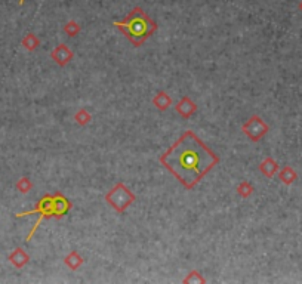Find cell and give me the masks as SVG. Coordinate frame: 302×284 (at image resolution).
Here are the masks:
<instances>
[{"mask_svg":"<svg viewBox=\"0 0 302 284\" xmlns=\"http://www.w3.org/2000/svg\"><path fill=\"white\" fill-rule=\"evenodd\" d=\"M159 162L185 190L191 191L221 160L193 131H187L160 155Z\"/></svg>","mask_w":302,"mask_h":284,"instance_id":"1","label":"cell"},{"mask_svg":"<svg viewBox=\"0 0 302 284\" xmlns=\"http://www.w3.org/2000/svg\"><path fill=\"white\" fill-rule=\"evenodd\" d=\"M113 25L126 36L135 48L142 46L159 28L157 22L141 6H135L123 21H114Z\"/></svg>","mask_w":302,"mask_h":284,"instance_id":"2","label":"cell"},{"mask_svg":"<svg viewBox=\"0 0 302 284\" xmlns=\"http://www.w3.org/2000/svg\"><path fill=\"white\" fill-rule=\"evenodd\" d=\"M71 209H73V203L68 200L63 193H55V194H45L39 200L36 209H33V210L17 213L15 217H18V219L28 216V215H39L32 231L28 233L27 238H25V243L32 241V238L37 233V230H39V227L43 220H46V219H61V217L66 216Z\"/></svg>","mask_w":302,"mask_h":284,"instance_id":"3","label":"cell"},{"mask_svg":"<svg viewBox=\"0 0 302 284\" xmlns=\"http://www.w3.org/2000/svg\"><path fill=\"white\" fill-rule=\"evenodd\" d=\"M135 200L136 196L123 182H117L105 194V201L120 215H123L132 206V203H135Z\"/></svg>","mask_w":302,"mask_h":284,"instance_id":"4","label":"cell"},{"mask_svg":"<svg viewBox=\"0 0 302 284\" xmlns=\"http://www.w3.org/2000/svg\"><path fill=\"white\" fill-rule=\"evenodd\" d=\"M241 132L246 135L252 142H259L269 132V126L262 120L261 116L253 114L243 123Z\"/></svg>","mask_w":302,"mask_h":284,"instance_id":"5","label":"cell"},{"mask_svg":"<svg viewBox=\"0 0 302 284\" xmlns=\"http://www.w3.org/2000/svg\"><path fill=\"white\" fill-rule=\"evenodd\" d=\"M73 58H74V52L68 48L66 43H59V45H56L52 52H50V59L56 64V66H59V67H66L68 66L71 61H73Z\"/></svg>","mask_w":302,"mask_h":284,"instance_id":"6","label":"cell"},{"mask_svg":"<svg viewBox=\"0 0 302 284\" xmlns=\"http://www.w3.org/2000/svg\"><path fill=\"white\" fill-rule=\"evenodd\" d=\"M176 113L183 118H190L193 117L197 111V104L191 100L190 97H183L181 101L175 105Z\"/></svg>","mask_w":302,"mask_h":284,"instance_id":"7","label":"cell"},{"mask_svg":"<svg viewBox=\"0 0 302 284\" xmlns=\"http://www.w3.org/2000/svg\"><path fill=\"white\" fill-rule=\"evenodd\" d=\"M8 261H9L14 267L17 268V269H22V268L25 267V265L30 262V255L24 250V249L17 247L15 250H12L11 253H9Z\"/></svg>","mask_w":302,"mask_h":284,"instance_id":"8","label":"cell"},{"mask_svg":"<svg viewBox=\"0 0 302 284\" xmlns=\"http://www.w3.org/2000/svg\"><path fill=\"white\" fill-rule=\"evenodd\" d=\"M279 170H280V166H279V163L276 162V159H273V157H265L262 162H261V165H259V172L265 176V178H274L277 173H279Z\"/></svg>","mask_w":302,"mask_h":284,"instance_id":"9","label":"cell"},{"mask_svg":"<svg viewBox=\"0 0 302 284\" xmlns=\"http://www.w3.org/2000/svg\"><path fill=\"white\" fill-rule=\"evenodd\" d=\"M151 102H153V105H154L159 111H166V110H169V108L172 107V104H173V101H172L170 95H169L166 90L157 92V93L154 95V98L151 100Z\"/></svg>","mask_w":302,"mask_h":284,"instance_id":"10","label":"cell"},{"mask_svg":"<svg viewBox=\"0 0 302 284\" xmlns=\"http://www.w3.org/2000/svg\"><path fill=\"white\" fill-rule=\"evenodd\" d=\"M84 259L83 256L79 253L77 250H71L70 253L66 255V258H64V264H66V267L68 269H71V271H77L79 268L83 265Z\"/></svg>","mask_w":302,"mask_h":284,"instance_id":"11","label":"cell"},{"mask_svg":"<svg viewBox=\"0 0 302 284\" xmlns=\"http://www.w3.org/2000/svg\"><path fill=\"white\" fill-rule=\"evenodd\" d=\"M279 179L282 181V184L289 186L298 179V173L292 166H285L282 170H279Z\"/></svg>","mask_w":302,"mask_h":284,"instance_id":"12","label":"cell"},{"mask_svg":"<svg viewBox=\"0 0 302 284\" xmlns=\"http://www.w3.org/2000/svg\"><path fill=\"white\" fill-rule=\"evenodd\" d=\"M21 46L28 52H34L40 46V39L34 33H27L21 40Z\"/></svg>","mask_w":302,"mask_h":284,"instance_id":"13","label":"cell"},{"mask_svg":"<svg viewBox=\"0 0 302 284\" xmlns=\"http://www.w3.org/2000/svg\"><path fill=\"white\" fill-rule=\"evenodd\" d=\"M74 121H76L80 128H84V126H87V124L92 121V114L89 113L87 108H80V110H77L76 114H74Z\"/></svg>","mask_w":302,"mask_h":284,"instance_id":"14","label":"cell"},{"mask_svg":"<svg viewBox=\"0 0 302 284\" xmlns=\"http://www.w3.org/2000/svg\"><path fill=\"white\" fill-rule=\"evenodd\" d=\"M253 191H255V188H253V185L249 181H241L240 184L237 185V194L241 197V199H249L252 194H253Z\"/></svg>","mask_w":302,"mask_h":284,"instance_id":"15","label":"cell"},{"mask_svg":"<svg viewBox=\"0 0 302 284\" xmlns=\"http://www.w3.org/2000/svg\"><path fill=\"white\" fill-rule=\"evenodd\" d=\"M80 31H82V27L74 19L68 21V22H66V25H64V33L67 34L68 37H77L80 34Z\"/></svg>","mask_w":302,"mask_h":284,"instance_id":"16","label":"cell"},{"mask_svg":"<svg viewBox=\"0 0 302 284\" xmlns=\"http://www.w3.org/2000/svg\"><path fill=\"white\" fill-rule=\"evenodd\" d=\"M17 190L21 193V194H28L32 190H33L34 184L32 182V179L30 178H27V176H22V178H19L17 181Z\"/></svg>","mask_w":302,"mask_h":284,"instance_id":"17","label":"cell"},{"mask_svg":"<svg viewBox=\"0 0 302 284\" xmlns=\"http://www.w3.org/2000/svg\"><path fill=\"white\" fill-rule=\"evenodd\" d=\"M183 283H194V284H197V283H201V284H204L206 283V278L201 275V272L200 271H197V269H193L187 277H185L184 280H183Z\"/></svg>","mask_w":302,"mask_h":284,"instance_id":"18","label":"cell"},{"mask_svg":"<svg viewBox=\"0 0 302 284\" xmlns=\"http://www.w3.org/2000/svg\"><path fill=\"white\" fill-rule=\"evenodd\" d=\"M24 2H25V0H19V2H18V5H19V6H22V5H24Z\"/></svg>","mask_w":302,"mask_h":284,"instance_id":"19","label":"cell"},{"mask_svg":"<svg viewBox=\"0 0 302 284\" xmlns=\"http://www.w3.org/2000/svg\"><path fill=\"white\" fill-rule=\"evenodd\" d=\"M299 11H301V12H302V0H301V2H299Z\"/></svg>","mask_w":302,"mask_h":284,"instance_id":"20","label":"cell"}]
</instances>
